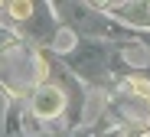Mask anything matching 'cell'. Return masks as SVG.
<instances>
[{
  "label": "cell",
  "instance_id": "6da1fadb",
  "mask_svg": "<svg viewBox=\"0 0 150 137\" xmlns=\"http://www.w3.org/2000/svg\"><path fill=\"white\" fill-rule=\"evenodd\" d=\"M33 111L39 118H59L65 111V92L59 85H39L33 92Z\"/></svg>",
  "mask_w": 150,
  "mask_h": 137
},
{
  "label": "cell",
  "instance_id": "7a4b0ae2",
  "mask_svg": "<svg viewBox=\"0 0 150 137\" xmlns=\"http://www.w3.org/2000/svg\"><path fill=\"white\" fill-rule=\"evenodd\" d=\"M7 13L13 20H30L33 16V4H7Z\"/></svg>",
  "mask_w": 150,
  "mask_h": 137
},
{
  "label": "cell",
  "instance_id": "3957f363",
  "mask_svg": "<svg viewBox=\"0 0 150 137\" xmlns=\"http://www.w3.org/2000/svg\"><path fill=\"white\" fill-rule=\"evenodd\" d=\"M0 10H7V4H0Z\"/></svg>",
  "mask_w": 150,
  "mask_h": 137
},
{
  "label": "cell",
  "instance_id": "277c9868",
  "mask_svg": "<svg viewBox=\"0 0 150 137\" xmlns=\"http://www.w3.org/2000/svg\"><path fill=\"white\" fill-rule=\"evenodd\" d=\"M137 137H150V134H137Z\"/></svg>",
  "mask_w": 150,
  "mask_h": 137
}]
</instances>
